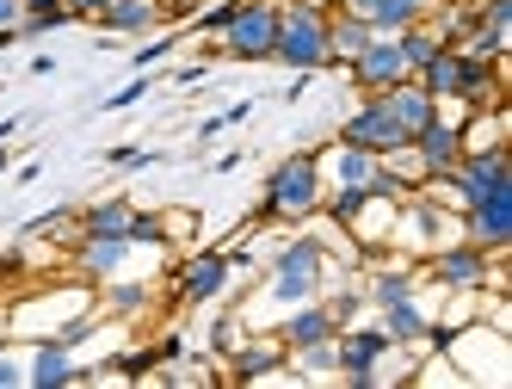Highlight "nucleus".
Masks as SVG:
<instances>
[{
    "label": "nucleus",
    "mask_w": 512,
    "mask_h": 389,
    "mask_svg": "<svg viewBox=\"0 0 512 389\" xmlns=\"http://www.w3.org/2000/svg\"><path fill=\"white\" fill-rule=\"evenodd\" d=\"M327 278H334V260H327V247L315 235H290L272 247V260H266V285H260V303L290 315L297 303H315L327 291Z\"/></svg>",
    "instance_id": "nucleus-1"
},
{
    "label": "nucleus",
    "mask_w": 512,
    "mask_h": 389,
    "mask_svg": "<svg viewBox=\"0 0 512 389\" xmlns=\"http://www.w3.org/2000/svg\"><path fill=\"white\" fill-rule=\"evenodd\" d=\"M321 198H327L321 155L315 149H297V155H284L266 173V186H260V223H315Z\"/></svg>",
    "instance_id": "nucleus-2"
},
{
    "label": "nucleus",
    "mask_w": 512,
    "mask_h": 389,
    "mask_svg": "<svg viewBox=\"0 0 512 389\" xmlns=\"http://www.w3.org/2000/svg\"><path fill=\"white\" fill-rule=\"evenodd\" d=\"M272 62L290 75H321L327 68V7H303V0H278V38Z\"/></svg>",
    "instance_id": "nucleus-3"
},
{
    "label": "nucleus",
    "mask_w": 512,
    "mask_h": 389,
    "mask_svg": "<svg viewBox=\"0 0 512 389\" xmlns=\"http://www.w3.org/2000/svg\"><path fill=\"white\" fill-rule=\"evenodd\" d=\"M334 352H340V383H408L414 365H395V340L383 328H340L334 334Z\"/></svg>",
    "instance_id": "nucleus-4"
},
{
    "label": "nucleus",
    "mask_w": 512,
    "mask_h": 389,
    "mask_svg": "<svg viewBox=\"0 0 512 389\" xmlns=\"http://www.w3.org/2000/svg\"><path fill=\"white\" fill-rule=\"evenodd\" d=\"M272 38H278V0H241L235 19L216 31V50L229 62H272Z\"/></svg>",
    "instance_id": "nucleus-5"
},
{
    "label": "nucleus",
    "mask_w": 512,
    "mask_h": 389,
    "mask_svg": "<svg viewBox=\"0 0 512 389\" xmlns=\"http://www.w3.org/2000/svg\"><path fill=\"white\" fill-rule=\"evenodd\" d=\"M457 223H463V241H475V247H488V254H500V247L512 241V173H506V180H494L469 210H457Z\"/></svg>",
    "instance_id": "nucleus-6"
},
{
    "label": "nucleus",
    "mask_w": 512,
    "mask_h": 389,
    "mask_svg": "<svg viewBox=\"0 0 512 389\" xmlns=\"http://www.w3.org/2000/svg\"><path fill=\"white\" fill-rule=\"evenodd\" d=\"M229 247H198V254H186L173 266V303H210V297H223L229 291Z\"/></svg>",
    "instance_id": "nucleus-7"
},
{
    "label": "nucleus",
    "mask_w": 512,
    "mask_h": 389,
    "mask_svg": "<svg viewBox=\"0 0 512 389\" xmlns=\"http://www.w3.org/2000/svg\"><path fill=\"white\" fill-rule=\"evenodd\" d=\"M432 278L451 291H494V254L475 241H445L432 247Z\"/></svg>",
    "instance_id": "nucleus-8"
},
{
    "label": "nucleus",
    "mask_w": 512,
    "mask_h": 389,
    "mask_svg": "<svg viewBox=\"0 0 512 389\" xmlns=\"http://www.w3.org/2000/svg\"><path fill=\"white\" fill-rule=\"evenodd\" d=\"M284 359H290V346L278 340V328L272 334H241V346L229 352V377L235 383H290Z\"/></svg>",
    "instance_id": "nucleus-9"
},
{
    "label": "nucleus",
    "mask_w": 512,
    "mask_h": 389,
    "mask_svg": "<svg viewBox=\"0 0 512 389\" xmlns=\"http://www.w3.org/2000/svg\"><path fill=\"white\" fill-rule=\"evenodd\" d=\"M346 75H352L358 93H383V87H395V81H408V62H401V44H395V38H371V44L346 62Z\"/></svg>",
    "instance_id": "nucleus-10"
},
{
    "label": "nucleus",
    "mask_w": 512,
    "mask_h": 389,
    "mask_svg": "<svg viewBox=\"0 0 512 389\" xmlns=\"http://www.w3.org/2000/svg\"><path fill=\"white\" fill-rule=\"evenodd\" d=\"M340 143H352V149H371V155H389V149H401L408 136L395 130V118L383 112V99L377 93H364V105L340 124Z\"/></svg>",
    "instance_id": "nucleus-11"
},
{
    "label": "nucleus",
    "mask_w": 512,
    "mask_h": 389,
    "mask_svg": "<svg viewBox=\"0 0 512 389\" xmlns=\"http://www.w3.org/2000/svg\"><path fill=\"white\" fill-rule=\"evenodd\" d=\"M25 383L31 389H62V383H81V365H75V340H31V365H25Z\"/></svg>",
    "instance_id": "nucleus-12"
},
{
    "label": "nucleus",
    "mask_w": 512,
    "mask_h": 389,
    "mask_svg": "<svg viewBox=\"0 0 512 389\" xmlns=\"http://www.w3.org/2000/svg\"><path fill=\"white\" fill-rule=\"evenodd\" d=\"M161 25H167L161 0H105V7H99V31H105V38H155Z\"/></svg>",
    "instance_id": "nucleus-13"
},
{
    "label": "nucleus",
    "mask_w": 512,
    "mask_h": 389,
    "mask_svg": "<svg viewBox=\"0 0 512 389\" xmlns=\"http://www.w3.org/2000/svg\"><path fill=\"white\" fill-rule=\"evenodd\" d=\"M377 99H383V112L395 118V130L408 136V143H414V130H426V124L438 118V99H432L414 75H408V81H395V87H383Z\"/></svg>",
    "instance_id": "nucleus-14"
},
{
    "label": "nucleus",
    "mask_w": 512,
    "mask_h": 389,
    "mask_svg": "<svg viewBox=\"0 0 512 389\" xmlns=\"http://www.w3.org/2000/svg\"><path fill=\"white\" fill-rule=\"evenodd\" d=\"M377 315H383L377 328H383L395 346H426V340H432V315H426V297H420V285H414L408 297H395L389 309H377Z\"/></svg>",
    "instance_id": "nucleus-15"
},
{
    "label": "nucleus",
    "mask_w": 512,
    "mask_h": 389,
    "mask_svg": "<svg viewBox=\"0 0 512 389\" xmlns=\"http://www.w3.org/2000/svg\"><path fill=\"white\" fill-rule=\"evenodd\" d=\"M340 334V322H334V309H327L321 297L315 303H297L290 315H278V340L297 352V346H315V340H334Z\"/></svg>",
    "instance_id": "nucleus-16"
},
{
    "label": "nucleus",
    "mask_w": 512,
    "mask_h": 389,
    "mask_svg": "<svg viewBox=\"0 0 512 389\" xmlns=\"http://www.w3.org/2000/svg\"><path fill=\"white\" fill-rule=\"evenodd\" d=\"M334 7H340V13H352V19H364V25L377 31V38H395L401 25L426 19V13L414 7V0H334Z\"/></svg>",
    "instance_id": "nucleus-17"
},
{
    "label": "nucleus",
    "mask_w": 512,
    "mask_h": 389,
    "mask_svg": "<svg viewBox=\"0 0 512 389\" xmlns=\"http://www.w3.org/2000/svg\"><path fill=\"white\" fill-rule=\"evenodd\" d=\"M371 38H377V31L364 25V19H352V13H340V7H327V68H334V62L346 68Z\"/></svg>",
    "instance_id": "nucleus-18"
},
{
    "label": "nucleus",
    "mask_w": 512,
    "mask_h": 389,
    "mask_svg": "<svg viewBox=\"0 0 512 389\" xmlns=\"http://www.w3.org/2000/svg\"><path fill=\"white\" fill-rule=\"evenodd\" d=\"M136 217H142V210L130 204V198H99V204H87L81 210V235H130L136 229Z\"/></svg>",
    "instance_id": "nucleus-19"
},
{
    "label": "nucleus",
    "mask_w": 512,
    "mask_h": 389,
    "mask_svg": "<svg viewBox=\"0 0 512 389\" xmlns=\"http://www.w3.org/2000/svg\"><path fill=\"white\" fill-rule=\"evenodd\" d=\"M395 44H401V62H408V75H420V68L445 50V38H438V25L432 19H414V25H401L395 31Z\"/></svg>",
    "instance_id": "nucleus-20"
},
{
    "label": "nucleus",
    "mask_w": 512,
    "mask_h": 389,
    "mask_svg": "<svg viewBox=\"0 0 512 389\" xmlns=\"http://www.w3.org/2000/svg\"><path fill=\"white\" fill-rule=\"evenodd\" d=\"M68 19V0H25V19H19V38H44V31H62Z\"/></svg>",
    "instance_id": "nucleus-21"
},
{
    "label": "nucleus",
    "mask_w": 512,
    "mask_h": 389,
    "mask_svg": "<svg viewBox=\"0 0 512 389\" xmlns=\"http://www.w3.org/2000/svg\"><path fill=\"white\" fill-rule=\"evenodd\" d=\"M149 297H155L149 278H105V309H112V315H136Z\"/></svg>",
    "instance_id": "nucleus-22"
},
{
    "label": "nucleus",
    "mask_w": 512,
    "mask_h": 389,
    "mask_svg": "<svg viewBox=\"0 0 512 389\" xmlns=\"http://www.w3.org/2000/svg\"><path fill=\"white\" fill-rule=\"evenodd\" d=\"M235 7H241V0H216V7L192 13V31H198V38H216V31H223V25L235 19Z\"/></svg>",
    "instance_id": "nucleus-23"
},
{
    "label": "nucleus",
    "mask_w": 512,
    "mask_h": 389,
    "mask_svg": "<svg viewBox=\"0 0 512 389\" xmlns=\"http://www.w3.org/2000/svg\"><path fill=\"white\" fill-rule=\"evenodd\" d=\"M136 99H149V68H142V75H136V81H124V87H118L112 99H99V105H105V112H130V105H136Z\"/></svg>",
    "instance_id": "nucleus-24"
},
{
    "label": "nucleus",
    "mask_w": 512,
    "mask_h": 389,
    "mask_svg": "<svg viewBox=\"0 0 512 389\" xmlns=\"http://www.w3.org/2000/svg\"><path fill=\"white\" fill-rule=\"evenodd\" d=\"M105 161H112V167H155L161 155L142 149V143H118V149H105Z\"/></svg>",
    "instance_id": "nucleus-25"
},
{
    "label": "nucleus",
    "mask_w": 512,
    "mask_h": 389,
    "mask_svg": "<svg viewBox=\"0 0 512 389\" xmlns=\"http://www.w3.org/2000/svg\"><path fill=\"white\" fill-rule=\"evenodd\" d=\"M19 19H25V0H0V44L19 38Z\"/></svg>",
    "instance_id": "nucleus-26"
},
{
    "label": "nucleus",
    "mask_w": 512,
    "mask_h": 389,
    "mask_svg": "<svg viewBox=\"0 0 512 389\" xmlns=\"http://www.w3.org/2000/svg\"><path fill=\"white\" fill-rule=\"evenodd\" d=\"M167 50H173V31H167V38H149V50H136V68H155Z\"/></svg>",
    "instance_id": "nucleus-27"
},
{
    "label": "nucleus",
    "mask_w": 512,
    "mask_h": 389,
    "mask_svg": "<svg viewBox=\"0 0 512 389\" xmlns=\"http://www.w3.org/2000/svg\"><path fill=\"white\" fill-rule=\"evenodd\" d=\"M13 383H25V371H19L13 352H0V389H13Z\"/></svg>",
    "instance_id": "nucleus-28"
},
{
    "label": "nucleus",
    "mask_w": 512,
    "mask_h": 389,
    "mask_svg": "<svg viewBox=\"0 0 512 389\" xmlns=\"http://www.w3.org/2000/svg\"><path fill=\"white\" fill-rule=\"evenodd\" d=\"M210 75V62H192V68H179V87H198Z\"/></svg>",
    "instance_id": "nucleus-29"
},
{
    "label": "nucleus",
    "mask_w": 512,
    "mask_h": 389,
    "mask_svg": "<svg viewBox=\"0 0 512 389\" xmlns=\"http://www.w3.org/2000/svg\"><path fill=\"white\" fill-rule=\"evenodd\" d=\"M99 7H105V0H68V13H75V19H99Z\"/></svg>",
    "instance_id": "nucleus-30"
},
{
    "label": "nucleus",
    "mask_w": 512,
    "mask_h": 389,
    "mask_svg": "<svg viewBox=\"0 0 512 389\" xmlns=\"http://www.w3.org/2000/svg\"><path fill=\"white\" fill-rule=\"evenodd\" d=\"M19 130V118H0V143H7V136Z\"/></svg>",
    "instance_id": "nucleus-31"
},
{
    "label": "nucleus",
    "mask_w": 512,
    "mask_h": 389,
    "mask_svg": "<svg viewBox=\"0 0 512 389\" xmlns=\"http://www.w3.org/2000/svg\"><path fill=\"white\" fill-rule=\"evenodd\" d=\"M303 7H334V0H303Z\"/></svg>",
    "instance_id": "nucleus-32"
},
{
    "label": "nucleus",
    "mask_w": 512,
    "mask_h": 389,
    "mask_svg": "<svg viewBox=\"0 0 512 389\" xmlns=\"http://www.w3.org/2000/svg\"><path fill=\"white\" fill-rule=\"evenodd\" d=\"M7 161H13V155H7V149H0V173H7Z\"/></svg>",
    "instance_id": "nucleus-33"
},
{
    "label": "nucleus",
    "mask_w": 512,
    "mask_h": 389,
    "mask_svg": "<svg viewBox=\"0 0 512 389\" xmlns=\"http://www.w3.org/2000/svg\"><path fill=\"white\" fill-rule=\"evenodd\" d=\"M161 7H167V0H161Z\"/></svg>",
    "instance_id": "nucleus-34"
}]
</instances>
